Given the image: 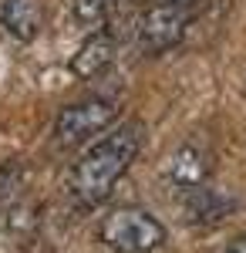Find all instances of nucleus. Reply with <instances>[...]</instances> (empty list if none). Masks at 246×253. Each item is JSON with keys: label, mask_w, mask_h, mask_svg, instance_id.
Masks as SVG:
<instances>
[{"label": "nucleus", "mask_w": 246, "mask_h": 253, "mask_svg": "<svg viewBox=\"0 0 246 253\" xmlns=\"http://www.w3.org/2000/svg\"><path fill=\"white\" fill-rule=\"evenodd\" d=\"M162 3H189V0H162Z\"/></svg>", "instance_id": "9b49d317"}, {"label": "nucleus", "mask_w": 246, "mask_h": 253, "mask_svg": "<svg viewBox=\"0 0 246 253\" xmlns=\"http://www.w3.org/2000/svg\"><path fill=\"white\" fill-rule=\"evenodd\" d=\"M233 210H236V199L223 189H209L206 182L179 189V213H182L186 223L209 226V223H219L223 216H229Z\"/></svg>", "instance_id": "39448f33"}, {"label": "nucleus", "mask_w": 246, "mask_h": 253, "mask_svg": "<svg viewBox=\"0 0 246 253\" xmlns=\"http://www.w3.org/2000/svg\"><path fill=\"white\" fill-rule=\"evenodd\" d=\"M209 175V156L199 149V145H192L186 142L169 162V179L179 186V189H189V186H203Z\"/></svg>", "instance_id": "6e6552de"}, {"label": "nucleus", "mask_w": 246, "mask_h": 253, "mask_svg": "<svg viewBox=\"0 0 246 253\" xmlns=\"http://www.w3.org/2000/svg\"><path fill=\"white\" fill-rule=\"evenodd\" d=\"M115 118H118V105L108 101V98L78 101V105L61 108V115L54 118V138H57V145L75 149V145H81V142L101 135Z\"/></svg>", "instance_id": "7ed1b4c3"}, {"label": "nucleus", "mask_w": 246, "mask_h": 253, "mask_svg": "<svg viewBox=\"0 0 246 253\" xmlns=\"http://www.w3.org/2000/svg\"><path fill=\"white\" fill-rule=\"evenodd\" d=\"M112 58H115V38L108 31H95V34L71 54L68 68H71L75 78H95L98 71H105V68L112 64Z\"/></svg>", "instance_id": "423d86ee"}, {"label": "nucleus", "mask_w": 246, "mask_h": 253, "mask_svg": "<svg viewBox=\"0 0 246 253\" xmlns=\"http://www.w3.org/2000/svg\"><path fill=\"white\" fill-rule=\"evenodd\" d=\"M101 240L112 253H155L165 243V226L145 210H115L101 223Z\"/></svg>", "instance_id": "f03ea898"}, {"label": "nucleus", "mask_w": 246, "mask_h": 253, "mask_svg": "<svg viewBox=\"0 0 246 253\" xmlns=\"http://www.w3.org/2000/svg\"><path fill=\"white\" fill-rule=\"evenodd\" d=\"M138 149H142V125L132 122V125L115 128L112 135L98 138L88 152H81L68 172V193L75 196V203L81 206L105 203L118 186V179L128 172Z\"/></svg>", "instance_id": "f257e3e1"}, {"label": "nucleus", "mask_w": 246, "mask_h": 253, "mask_svg": "<svg viewBox=\"0 0 246 253\" xmlns=\"http://www.w3.org/2000/svg\"><path fill=\"white\" fill-rule=\"evenodd\" d=\"M186 20H189L186 3H155V7H149L145 17H142V27H138L142 51L162 54V51L175 47L186 34Z\"/></svg>", "instance_id": "20e7f679"}, {"label": "nucleus", "mask_w": 246, "mask_h": 253, "mask_svg": "<svg viewBox=\"0 0 246 253\" xmlns=\"http://www.w3.org/2000/svg\"><path fill=\"white\" fill-rule=\"evenodd\" d=\"M112 0H71V14L81 27H98Z\"/></svg>", "instance_id": "1a4fd4ad"}, {"label": "nucleus", "mask_w": 246, "mask_h": 253, "mask_svg": "<svg viewBox=\"0 0 246 253\" xmlns=\"http://www.w3.org/2000/svg\"><path fill=\"white\" fill-rule=\"evenodd\" d=\"M223 253H246V236H240V240H233Z\"/></svg>", "instance_id": "9d476101"}, {"label": "nucleus", "mask_w": 246, "mask_h": 253, "mask_svg": "<svg viewBox=\"0 0 246 253\" xmlns=\"http://www.w3.org/2000/svg\"><path fill=\"white\" fill-rule=\"evenodd\" d=\"M0 20L7 34L20 44L38 38L41 31V0H3L0 3Z\"/></svg>", "instance_id": "0eeeda50"}]
</instances>
